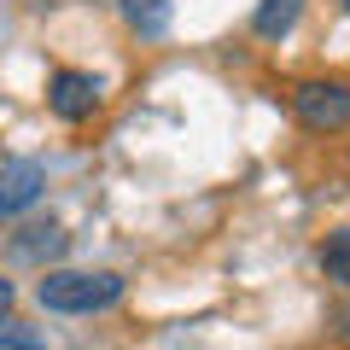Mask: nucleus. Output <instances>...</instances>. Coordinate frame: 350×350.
Returning a JSON list of instances; mask_svg holds the SVG:
<instances>
[{"instance_id": "f257e3e1", "label": "nucleus", "mask_w": 350, "mask_h": 350, "mask_svg": "<svg viewBox=\"0 0 350 350\" xmlns=\"http://www.w3.org/2000/svg\"><path fill=\"white\" fill-rule=\"evenodd\" d=\"M36 298L53 315H100L123 298V275H111V269H47Z\"/></svg>"}, {"instance_id": "f03ea898", "label": "nucleus", "mask_w": 350, "mask_h": 350, "mask_svg": "<svg viewBox=\"0 0 350 350\" xmlns=\"http://www.w3.org/2000/svg\"><path fill=\"white\" fill-rule=\"evenodd\" d=\"M286 100H292V117L304 129H315V135L350 129V82H338V76H310V82L292 88Z\"/></svg>"}, {"instance_id": "7ed1b4c3", "label": "nucleus", "mask_w": 350, "mask_h": 350, "mask_svg": "<svg viewBox=\"0 0 350 350\" xmlns=\"http://www.w3.org/2000/svg\"><path fill=\"white\" fill-rule=\"evenodd\" d=\"M47 105H53L59 123H88V117L100 111V76L94 70H53Z\"/></svg>"}, {"instance_id": "20e7f679", "label": "nucleus", "mask_w": 350, "mask_h": 350, "mask_svg": "<svg viewBox=\"0 0 350 350\" xmlns=\"http://www.w3.org/2000/svg\"><path fill=\"white\" fill-rule=\"evenodd\" d=\"M41 187H47V170H41L36 158H12L0 163V222L18 211H29V204L41 199Z\"/></svg>"}, {"instance_id": "39448f33", "label": "nucleus", "mask_w": 350, "mask_h": 350, "mask_svg": "<svg viewBox=\"0 0 350 350\" xmlns=\"http://www.w3.org/2000/svg\"><path fill=\"white\" fill-rule=\"evenodd\" d=\"M64 245H70V234H64L59 222H29V228L12 234V257L18 262H53Z\"/></svg>"}, {"instance_id": "423d86ee", "label": "nucleus", "mask_w": 350, "mask_h": 350, "mask_svg": "<svg viewBox=\"0 0 350 350\" xmlns=\"http://www.w3.org/2000/svg\"><path fill=\"white\" fill-rule=\"evenodd\" d=\"M304 18V0H257V12H251V29L262 41H286Z\"/></svg>"}, {"instance_id": "0eeeda50", "label": "nucleus", "mask_w": 350, "mask_h": 350, "mask_svg": "<svg viewBox=\"0 0 350 350\" xmlns=\"http://www.w3.org/2000/svg\"><path fill=\"white\" fill-rule=\"evenodd\" d=\"M117 12H123V24L135 29V36H146V41H158L163 29H170V0H117Z\"/></svg>"}, {"instance_id": "6e6552de", "label": "nucleus", "mask_w": 350, "mask_h": 350, "mask_svg": "<svg viewBox=\"0 0 350 350\" xmlns=\"http://www.w3.org/2000/svg\"><path fill=\"white\" fill-rule=\"evenodd\" d=\"M321 275L338 280V286H350V228H333L321 239Z\"/></svg>"}, {"instance_id": "1a4fd4ad", "label": "nucleus", "mask_w": 350, "mask_h": 350, "mask_svg": "<svg viewBox=\"0 0 350 350\" xmlns=\"http://www.w3.org/2000/svg\"><path fill=\"white\" fill-rule=\"evenodd\" d=\"M0 350H41V333L24 321H0Z\"/></svg>"}, {"instance_id": "9d476101", "label": "nucleus", "mask_w": 350, "mask_h": 350, "mask_svg": "<svg viewBox=\"0 0 350 350\" xmlns=\"http://www.w3.org/2000/svg\"><path fill=\"white\" fill-rule=\"evenodd\" d=\"M12 298H18V292H12V280H0V315L12 310Z\"/></svg>"}, {"instance_id": "9b49d317", "label": "nucleus", "mask_w": 350, "mask_h": 350, "mask_svg": "<svg viewBox=\"0 0 350 350\" xmlns=\"http://www.w3.org/2000/svg\"><path fill=\"white\" fill-rule=\"evenodd\" d=\"M338 321H345V327H338V338H345V345H350V304H345V310H338Z\"/></svg>"}, {"instance_id": "f8f14e48", "label": "nucleus", "mask_w": 350, "mask_h": 350, "mask_svg": "<svg viewBox=\"0 0 350 350\" xmlns=\"http://www.w3.org/2000/svg\"><path fill=\"white\" fill-rule=\"evenodd\" d=\"M338 6H345V12H350V0H338Z\"/></svg>"}]
</instances>
